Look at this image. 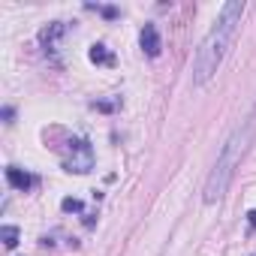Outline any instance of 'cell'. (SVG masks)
I'll return each mask as SVG.
<instances>
[{
    "mask_svg": "<svg viewBox=\"0 0 256 256\" xmlns=\"http://www.w3.org/2000/svg\"><path fill=\"white\" fill-rule=\"evenodd\" d=\"M18 235H22V232H18V226H4V229H0V238H4V244H6L10 250L18 244Z\"/></svg>",
    "mask_w": 256,
    "mask_h": 256,
    "instance_id": "obj_8",
    "label": "cell"
},
{
    "mask_svg": "<svg viewBox=\"0 0 256 256\" xmlns=\"http://www.w3.org/2000/svg\"><path fill=\"white\" fill-rule=\"evenodd\" d=\"M241 16H244V0H229V4H223L220 16L214 18L211 30L205 34V40H202V46L196 52L193 84L202 88L217 76V70H220V64H223V58H226V52H229V46H232V40L238 34Z\"/></svg>",
    "mask_w": 256,
    "mask_h": 256,
    "instance_id": "obj_1",
    "label": "cell"
},
{
    "mask_svg": "<svg viewBox=\"0 0 256 256\" xmlns=\"http://www.w3.org/2000/svg\"><path fill=\"white\" fill-rule=\"evenodd\" d=\"M253 139H256V106H253V112L241 124H235V130L226 136V142H223V148H220V154H217V160H214V166H211V172L205 178L202 199L208 205H214V202H220L226 196V190H229V184H232L244 154L250 151Z\"/></svg>",
    "mask_w": 256,
    "mask_h": 256,
    "instance_id": "obj_2",
    "label": "cell"
},
{
    "mask_svg": "<svg viewBox=\"0 0 256 256\" xmlns=\"http://www.w3.org/2000/svg\"><path fill=\"white\" fill-rule=\"evenodd\" d=\"M6 181H10L16 190H22V193H28V190L36 184V178H34V175L22 172V169H16V166H10V169H6Z\"/></svg>",
    "mask_w": 256,
    "mask_h": 256,
    "instance_id": "obj_6",
    "label": "cell"
},
{
    "mask_svg": "<svg viewBox=\"0 0 256 256\" xmlns=\"http://www.w3.org/2000/svg\"><path fill=\"white\" fill-rule=\"evenodd\" d=\"M88 58H90V60H94L96 66H114V54H112V52H108V46H102V42L90 46Z\"/></svg>",
    "mask_w": 256,
    "mask_h": 256,
    "instance_id": "obj_7",
    "label": "cell"
},
{
    "mask_svg": "<svg viewBox=\"0 0 256 256\" xmlns=\"http://www.w3.org/2000/svg\"><path fill=\"white\" fill-rule=\"evenodd\" d=\"M94 163H96V157H94L90 142H88V139H72V142H70V154H66V160H64L66 172L88 175V172L94 169Z\"/></svg>",
    "mask_w": 256,
    "mask_h": 256,
    "instance_id": "obj_3",
    "label": "cell"
},
{
    "mask_svg": "<svg viewBox=\"0 0 256 256\" xmlns=\"http://www.w3.org/2000/svg\"><path fill=\"white\" fill-rule=\"evenodd\" d=\"M247 220H250V226H256V211H250V214H247Z\"/></svg>",
    "mask_w": 256,
    "mask_h": 256,
    "instance_id": "obj_10",
    "label": "cell"
},
{
    "mask_svg": "<svg viewBox=\"0 0 256 256\" xmlns=\"http://www.w3.org/2000/svg\"><path fill=\"white\" fill-rule=\"evenodd\" d=\"M139 46H142V52H145L148 58H160V52H163V40H160L157 24H145V28H142V34H139Z\"/></svg>",
    "mask_w": 256,
    "mask_h": 256,
    "instance_id": "obj_4",
    "label": "cell"
},
{
    "mask_svg": "<svg viewBox=\"0 0 256 256\" xmlns=\"http://www.w3.org/2000/svg\"><path fill=\"white\" fill-rule=\"evenodd\" d=\"M64 36H66V24H64V22H54V24H48V28L40 34V42H42L46 54L58 52V46H60V40H64Z\"/></svg>",
    "mask_w": 256,
    "mask_h": 256,
    "instance_id": "obj_5",
    "label": "cell"
},
{
    "mask_svg": "<svg viewBox=\"0 0 256 256\" xmlns=\"http://www.w3.org/2000/svg\"><path fill=\"white\" fill-rule=\"evenodd\" d=\"M60 208H64V211H82V202H78V199H64Z\"/></svg>",
    "mask_w": 256,
    "mask_h": 256,
    "instance_id": "obj_9",
    "label": "cell"
}]
</instances>
